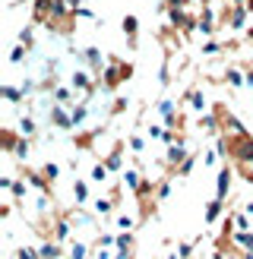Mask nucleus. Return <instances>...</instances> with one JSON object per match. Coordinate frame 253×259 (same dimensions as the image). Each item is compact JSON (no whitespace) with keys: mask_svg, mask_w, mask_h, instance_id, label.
Returning <instances> with one entry per match:
<instances>
[{"mask_svg":"<svg viewBox=\"0 0 253 259\" xmlns=\"http://www.w3.org/2000/svg\"><path fill=\"white\" fill-rule=\"evenodd\" d=\"M219 215H222V199H212V202L206 205V222L212 225V222H215Z\"/></svg>","mask_w":253,"mask_h":259,"instance_id":"obj_4","label":"nucleus"},{"mask_svg":"<svg viewBox=\"0 0 253 259\" xmlns=\"http://www.w3.org/2000/svg\"><path fill=\"white\" fill-rule=\"evenodd\" d=\"M247 215H250V218H253V202H247Z\"/></svg>","mask_w":253,"mask_h":259,"instance_id":"obj_21","label":"nucleus"},{"mask_svg":"<svg viewBox=\"0 0 253 259\" xmlns=\"http://www.w3.org/2000/svg\"><path fill=\"white\" fill-rule=\"evenodd\" d=\"M22 95H25V92H19V89H13V85H4V98H7V101H19Z\"/></svg>","mask_w":253,"mask_h":259,"instance_id":"obj_16","label":"nucleus"},{"mask_svg":"<svg viewBox=\"0 0 253 259\" xmlns=\"http://www.w3.org/2000/svg\"><path fill=\"white\" fill-rule=\"evenodd\" d=\"M19 136H35V120L32 117H19Z\"/></svg>","mask_w":253,"mask_h":259,"instance_id":"obj_5","label":"nucleus"},{"mask_svg":"<svg viewBox=\"0 0 253 259\" xmlns=\"http://www.w3.org/2000/svg\"><path fill=\"white\" fill-rule=\"evenodd\" d=\"M247 38H253V25H250V29H247Z\"/></svg>","mask_w":253,"mask_h":259,"instance_id":"obj_23","label":"nucleus"},{"mask_svg":"<svg viewBox=\"0 0 253 259\" xmlns=\"http://www.w3.org/2000/svg\"><path fill=\"white\" fill-rule=\"evenodd\" d=\"M86 256H89L86 243H73V247H70V259H86Z\"/></svg>","mask_w":253,"mask_h":259,"instance_id":"obj_12","label":"nucleus"},{"mask_svg":"<svg viewBox=\"0 0 253 259\" xmlns=\"http://www.w3.org/2000/svg\"><path fill=\"white\" fill-rule=\"evenodd\" d=\"M193 253V243H177V259H190Z\"/></svg>","mask_w":253,"mask_h":259,"instance_id":"obj_18","label":"nucleus"},{"mask_svg":"<svg viewBox=\"0 0 253 259\" xmlns=\"http://www.w3.org/2000/svg\"><path fill=\"white\" fill-rule=\"evenodd\" d=\"M123 184L130 190H139V187H143V177H139L136 171H123Z\"/></svg>","mask_w":253,"mask_h":259,"instance_id":"obj_8","label":"nucleus"},{"mask_svg":"<svg viewBox=\"0 0 253 259\" xmlns=\"http://www.w3.org/2000/svg\"><path fill=\"white\" fill-rule=\"evenodd\" d=\"M73 89H82V92H92V82H89V73L86 70H79V73H73Z\"/></svg>","mask_w":253,"mask_h":259,"instance_id":"obj_2","label":"nucleus"},{"mask_svg":"<svg viewBox=\"0 0 253 259\" xmlns=\"http://www.w3.org/2000/svg\"><path fill=\"white\" fill-rule=\"evenodd\" d=\"M117 225L130 231V228H133V218H130V215H117Z\"/></svg>","mask_w":253,"mask_h":259,"instance_id":"obj_20","label":"nucleus"},{"mask_svg":"<svg viewBox=\"0 0 253 259\" xmlns=\"http://www.w3.org/2000/svg\"><path fill=\"white\" fill-rule=\"evenodd\" d=\"M95 212L98 215H108L111 212V199H95Z\"/></svg>","mask_w":253,"mask_h":259,"instance_id":"obj_19","label":"nucleus"},{"mask_svg":"<svg viewBox=\"0 0 253 259\" xmlns=\"http://www.w3.org/2000/svg\"><path fill=\"white\" fill-rule=\"evenodd\" d=\"M67 237H70V225H67V222H57V228H54V240L63 243Z\"/></svg>","mask_w":253,"mask_h":259,"instance_id":"obj_9","label":"nucleus"},{"mask_svg":"<svg viewBox=\"0 0 253 259\" xmlns=\"http://www.w3.org/2000/svg\"><path fill=\"white\" fill-rule=\"evenodd\" d=\"M187 101H190V108H193V111H202V108H206V98H202V92H199V89H193V92H187Z\"/></svg>","mask_w":253,"mask_h":259,"instance_id":"obj_3","label":"nucleus"},{"mask_svg":"<svg viewBox=\"0 0 253 259\" xmlns=\"http://www.w3.org/2000/svg\"><path fill=\"white\" fill-rule=\"evenodd\" d=\"M86 60H89V63H92V67L98 70V67H101V57H98V48H89V51H86Z\"/></svg>","mask_w":253,"mask_h":259,"instance_id":"obj_17","label":"nucleus"},{"mask_svg":"<svg viewBox=\"0 0 253 259\" xmlns=\"http://www.w3.org/2000/svg\"><path fill=\"white\" fill-rule=\"evenodd\" d=\"M92 180H95V184H105V180H108V164H95L92 167Z\"/></svg>","mask_w":253,"mask_h":259,"instance_id":"obj_11","label":"nucleus"},{"mask_svg":"<svg viewBox=\"0 0 253 259\" xmlns=\"http://www.w3.org/2000/svg\"><path fill=\"white\" fill-rule=\"evenodd\" d=\"M244 7H247V13H253V0H247V4H244Z\"/></svg>","mask_w":253,"mask_h":259,"instance_id":"obj_22","label":"nucleus"},{"mask_svg":"<svg viewBox=\"0 0 253 259\" xmlns=\"http://www.w3.org/2000/svg\"><path fill=\"white\" fill-rule=\"evenodd\" d=\"M123 32L130 35V41L136 38V16H123Z\"/></svg>","mask_w":253,"mask_h":259,"instance_id":"obj_13","label":"nucleus"},{"mask_svg":"<svg viewBox=\"0 0 253 259\" xmlns=\"http://www.w3.org/2000/svg\"><path fill=\"white\" fill-rule=\"evenodd\" d=\"M38 253H41V259H57V256H60V243H57V240H54V243H45Z\"/></svg>","mask_w":253,"mask_h":259,"instance_id":"obj_6","label":"nucleus"},{"mask_svg":"<svg viewBox=\"0 0 253 259\" xmlns=\"http://www.w3.org/2000/svg\"><path fill=\"white\" fill-rule=\"evenodd\" d=\"M228 190H231V167L225 164L222 171H219V190H215V199H225Z\"/></svg>","mask_w":253,"mask_h":259,"instance_id":"obj_1","label":"nucleus"},{"mask_svg":"<svg viewBox=\"0 0 253 259\" xmlns=\"http://www.w3.org/2000/svg\"><path fill=\"white\" fill-rule=\"evenodd\" d=\"M38 256H41V253L32 250V247H19V250H16V259H38Z\"/></svg>","mask_w":253,"mask_h":259,"instance_id":"obj_15","label":"nucleus"},{"mask_svg":"<svg viewBox=\"0 0 253 259\" xmlns=\"http://www.w3.org/2000/svg\"><path fill=\"white\" fill-rule=\"evenodd\" d=\"M225 79H228V85H240V82H244L247 79V76H240V70H225Z\"/></svg>","mask_w":253,"mask_h":259,"instance_id":"obj_10","label":"nucleus"},{"mask_svg":"<svg viewBox=\"0 0 253 259\" xmlns=\"http://www.w3.org/2000/svg\"><path fill=\"white\" fill-rule=\"evenodd\" d=\"M117 167H120V146L108 155V171H117Z\"/></svg>","mask_w":253,"mask_h":259,"instance_id":"obj_14","label":"nucleus"},{"mask_svg":"<svg viewBox=\"0 0 253 259\" xmlns=\"http://www.w3.org/2000/svg\"><path fill=\"white\" fill-rule=\"evenodd\" d=\"M73 196H76V202H86V199H89V187H86V180H76V184H73Z\"/></svg>","mask_w":253,"mask_h":259,"instance_id":"obj_7","label":"nucleus"}]
</instances>
